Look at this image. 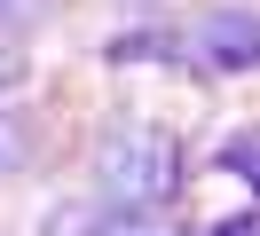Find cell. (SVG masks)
Here are the masks:
<instances>
[{
  "label": "cell",
  "instance_id": "6da1fadb",
  "mask_svg": "<svg viewBox=\"0 0 260 236\" xmlns=\"http://www.w3.org/2000/svg\"><path fill=\"white\" fill-rule=\"evenodd\" d=\"M95 181L111 213H166L181 197V142L166 126H118L95 150Z\"/></svg>",
  "mask_w": 260,
  "mask_h": 236
},
{
  "label": "cell",
  "instance_id": "7a4b0ae2",
  "mask_svg": "<svg viewBox=\"0 0 260 236\" xmlns=\"http://www.w3.org/2000/svg\"><path fill=\"white\" fill-rule=\"evenodd\" d=\"M197 55H205L213 71H252L260 63V16L252 8H213L205 24H197Z\"/></svg>",
  "mask_w": 260,
  "mask_h": 236
},
{
  "label": "cell",
  "instance_id": "3957f363",
  "mask_svg": "<svg viewBox=\"0 0 260 236\" xmlns=\"http://www.w3.org/2000/svg\"><path fill=\"white\" fill-rule=\"evenodd\" d=\"M95 236H174V228H166V213H111Z\"/></svg>",
  "mask_w": 260,
  "mask_h": 236
}]
</instances>
